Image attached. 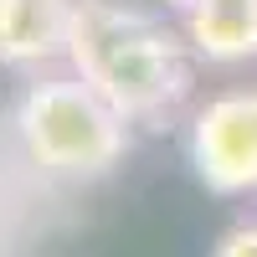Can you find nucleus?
Listing matches in <instances>:
<instances>
[{"instance_id": "423d86ee", "label": "nucleus", "mask_w": 257, "mask_h": 257, "mask_svg": "<svg viewBox=\"0 0 257 257\" xmlns=\"http://www.w3.org/2000/svg\"><path fill=\"white\" fill-rule=\"evenodd\" d=\"M211 257H257V226H231Z\"/></svg>"}, {"instance_id": "7ed1b4c3", "label": "nucleus", "mask_w": 257, "mask_h": 257, "mask_svg": "<svg viewBox=\"0 0 257 257\" xmlns=\"http://www.w3.org/2000/svg\"><path fill=\"white\" fill-rule=\"evenodd\" d=\"M190 160H196V175L221 196L257 190V88L221 93L196 113Z\"/></svg>"}, {"instance_id": "f03ea898", "label": "nucleus", "mask_w": 257, "mask_h": 257, "mask_svg": "<svg viewBox=\"0 0 257 257\" xmlns=\"http://www.w3.org/2000/svg\"><path fill=\"white\" fill-rule=\"evenodd\" d=\"M21 139L31 160L62 175H103L123 155V113L98 98L82 77L36 82L21 98Z\"/></svg>"}, {"instance_id": "39448f33", "label": "nucleus", "mask_w": 257, "mask_h": 257, "mask_svg": "<svg viewBox=\"0 0 257 257\" xmlns=\"http://www.w3.org/2000/svg\"><path fill=\"white\" fill-rule=\"evenodd\" d=\"M185 31L206 62L257 57V0H201L185 11Z\"/></svg>"}, {"instance_id": "f257e3e1", "label": "nucleus", "mask_w": 257, "mask_h": 257, "mask_svg": "<svg viewBox=\"0 0 257 257\" xmlns=\"http://www.w3.org/2000/svg\"><path fill=\"white\" fill-rule=\"evenodd\" d=\"M67 57L77 77L123 118H160L185 93V62L175 36L123 0H77Z\"/></svg>"}, {"instance_id": "6e6552de", "label": "nucleus", "mask_w": 257, "mask_h": 257, "mask_svg": "<svg viewBox=\"0 0 257 257\" xmlns=\"http://www.w3.org/2000/svg\"><path fill=\"white\" fill-rule=\"evenodd\" d=\"M6 11H11V0H0V21H6Z\"/></svg>"}, {"instance_id": "0eeeda50", "label": "nucleus", "mask_w": 257, "mask_h": 257, "mask_svg": "<svg viewBox=\"0 0 257 257\" xmlns=\"http://www.w3.org/2000/svg\"><path fill=\"white\" fill-rule=\"evenodd\" d=\"M175 6H180V11H190V6H201V0H175Z\"/></svg>"}, {"instance_id": "20e7f679", "label": "nucleus", "mask_w": 257, "mask_h": 257, "mask_svg": "<svg viewBox=\"0 0 257 257\" xmlns=\"http://www.w3.org/2000/svg\"><path fill=\"white\" fill-rule=\"evenodd\" d=\"M77 0H11L0 21V62H47L67 52Z\"/></svg>"}]
</instances>
